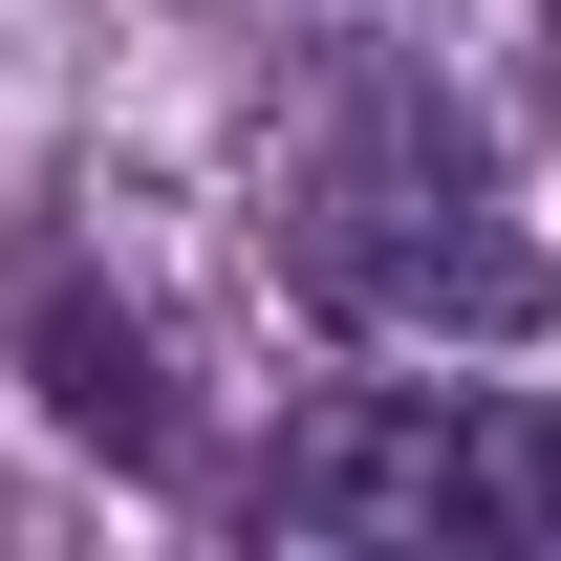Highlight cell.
<instances>
[{
	"instance_id": "1",
	"label": "cell",
	"mask_w": 561,
	"mask_h": 561,
	"mask_svg": "<svg viewBox=\"0 0 561 561\" xmlns=\"http://www.w3.org/2000/svg\"><path fill=\"white\" fill-rule=\"evenodd\" d=\"M280 280L389 324V346H518L561 302V238L518 216V173H496V130L454 87L346 44L302 87V130H280Z\"/></svg>"
},
{
	"instance_id": "2",
	"label": "cell",
	"mask_w": 561,
	"mask_h": 561,
	"mask_svg": "<svg viewBox=\"0 0 561 561\" xmlns=\"http://www.w3.org/2000/svg\"><path fill=\"white\" fill-rule=\"evenodd\" d=\"M260 540H561L540 389H324L260 454Z\"/></svg>"
},
{
	"instance_id": "3",
	"label": "cell",
	"mask_w": 561,
	"mask_h": 561,
	"mask_svg": "<svg viewBox=\"0 0 561 561\" xmlns=\"http://www.w3.org/2000/svg\"><path fill=\"white\" fill-rule=\"evenodd\" d=\"M44 411L87 432V454H130V476H173L195 432H173V346H151L108 280H44Z\"/></svg>"
}]
</instances>
